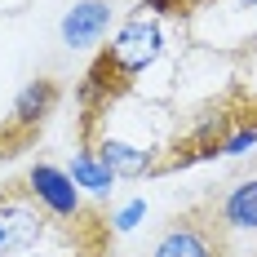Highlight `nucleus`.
<instances>
[{
  "label": "nucleus",
  "mask_w": 257,
  "mask_h": 257,
  "mask_svg": "<svg viewBox=\"0 0 257 257\" xmlns=\"http://www.w3.org/2000/svg\"><path fill=\"white\" fill-rule=\"evenodd\" d=\"M93 151H98V160H102L115 178H142V173L155 169V155L142 151L138 142H124V138H102Z\"/></svg>",
  "instance_id": "423d86ee"
},
{
  "label": "nucleus",
  "mask_w": 257,
  "mask_h": 257,
  "mask_svg": "<svg viewBox=\"0 0 257 257\" xmlns=\"http://www.w3.org/2000/svg\"><path fill=\"white\" fill-rule=\"evenodd\" d=\"M142 217H147V200L138 195V200H128L124 208H115V217H111V231H120V235H124V231H133Z\"/></svg>",
  "instance_id": "9b49d317"
},
{
  "label": "nucleus",
  "mask_w": 257,
  "mask_h": 257,
  "mask_svg": "<svg viewBox=\"0 0 257 257\" xmlns=\"http://www.w3.org/2000/svg\"><path fill=\"white\" fill-rule=\"evenodd\" d=\"M257 147V120H239V124L217 142V155H244Z\"/></svg>",
  "instance_id": "9d476101"
},
{
  "label": "nucleus",
  "mask_w": 257,
  "mask_h": 257,
  "mask_svg": "<svg viewBox=\"0 0 257 257\" xmlns=\"http://www.w3.org/2000/svg\"><path fill=\"white\" fill-rule=\"evenodd\" d=\"M164 53V31L151 14H133L128 23H120L111 49H106V71H120V76H138L147 71L155 58Z\"/></svg>",
  "instance_id": "f257e3e1"
},
{
  "label": "nucleus",
  "mask_w": 257,
  "mask_h": 257,
  "mask_svg": "<svg viewBox=\"0 0 257 257\" xmlns=\"http://www.w3.org/2000/svg\"><path fill=\"white\" fill-rule=\"evenodd\" d=\"M217 217H222L226 231H257V178L235 182L222 200V208H217Z\"/></svg>",
  "instance_id": "6e6552de"
},
{
  "label": "nucleus",
  "mask_w": 257,
  "mask_h": 257,
  "mask_svg": "<svg viewBox=\"0 0 257 257\" xmlns=\"http://www.w3.org/2000/svg\"><path fill=\"white\" fill-rule=\"evenodd\" d=\"M235 5H244V9H257V0H235Z\"/></svg>",
  "instance_id": "ddd939ff"
},
{
  "label": "nucleus",
  "mask_w": 257,
  "mask_h": 257,
  "mask_svg": "<svg viewBox=\"0 0 257 257\" xmlns=\"http://www.w3.org/2000/svg\"><path fill=\"white\" fill-rule=\"evenodd\" d=\"M191 0H142V9L151 14V18H160V14H178V9H186Z\"/></svg>",
  "instance_id": "f8f14e48"
},
{
  "label": "nucleus",
  "mask_w": 257,
  "mask_h": 257,
  "mask_svg": "<svg viewBox=\"0 0 257 257\" xmlns=\"http://www.w3.org/2000/svg\"><path fill=\"white\" fill-rule=\"evenodd\" d=\"M27 195L45 208L49 217H76L80 213V186L71 182V173L58 169V164H31V173H27Z\"/></svg>",
  "instance_id": "7ed1b4c3"
},
{
  "label": "nucleus",
  "mask_w": 257,
  "mask_h": 257,
  "mask_svg": "<svg viewBox=\"0 0 257 257\" xmlns=\"http://www.w3.org/2000/svg\"><path fill=\"white\" fill-rule=\"evenodd\" d=\"M58 106V84L53 80H31L18 89L14 98V128H36L45 115H53Z\"/></svg>",
  "instance_id": "0eeeda50"
},
{
  "label": "nucleus",
  "mask_w": 257,
  "mask_h": 257,
  "mask_svg": "<svg viewBox=\"0 0 257 257\" xmlns=\"http://www.w3.org/2000/svg\"><path fill=\"white\" fill-rule=\"evenodd\" d=\"M45 235V208L31 195H5L0 200V257H18L36 248Z\"/></svg>",
  "instance_id": "f03ea898"
},
{
  "label": "nucleus",
  "mask_w": 257,
  "mask_h": 257,
  "mask_svg": "<svg viewBox=\"0 0 257 257\" xmlns=\"http://www.w3.org/2000/svg\"><path fill=\"white\" fill-rule=\"evenodd\" d=\"M67 173H71V182H76L80 191H89V195H98V200H106L111 186H115V173L98 160V151H76Z\"/></svg>",
  "instance_id": "1a4fd4ad"
},
{
  "label": "nucleus",
  "mask_w": 257,
  "mask_h": 257,
  "mask_svg": "<svg viewBox=\"0 0 257 257\" xmlns=\"http://www.w3.org/2000/svg\"><path fill=\"white\" fill-rule=\"evenodd\" d=\"M111 23H115L111 0H76V5L62 14L58 36H62L67 49H93L106 31H111Z\"/></svg>",
  "instance_id": "20e7f679"
},
{
  "label": "nucleus",
  "mask_w": 257,
  "mask_h": 257,
  "mask_svg": "<svg viewBox=\"0 0 257 257\" xmlns=\"http://www.w3.org/2000/svg\"><path fill=\"white\" fill-rule=\"evenodd\" d=\"M151 257H222V231L213 222L186 217V222L169 226V231L155 239Z\"/></svg>",
  "instance_id": "39448f33"
}]
</instances>
